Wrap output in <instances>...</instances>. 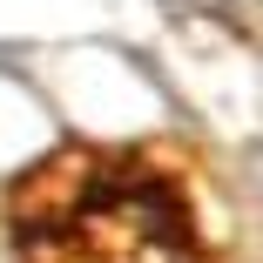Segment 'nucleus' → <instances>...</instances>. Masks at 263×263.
Wrapping results in <instances>:
<instances>
[{
    "label": "nucleus",
    "mask_w": 263,
    "mask_h": 263,
    "mask_svg": "<svg viewBox=\"0 0 263 263\" xmlns=\"http://www.w3.org/2000/svg\"><path fill=\"white\" fill-rule=\"evenodd\" d=\"M21 263H209L189 196L128 148H61L14 189Z\"/></svg>",
    "instance_id": "1"
}]
</instances>
